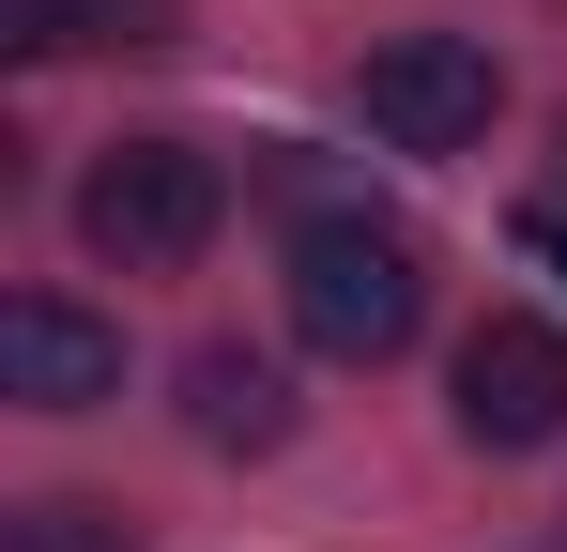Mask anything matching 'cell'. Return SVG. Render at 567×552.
Instances as JSON below:
<instances>
[{
    "label": "cell",
    "mask_w": 567,
    "mask_h": 552,
    "mask_svg": "<svg viewBox=\"0 0 567 552\" xmlns=\"http://www.w3.org/2000/svg\"><path fill=\"white\" fill-rule=\"evenodd\" d=\"M414 323H430V246H414L399 215L338 200V215H307V231H291V338H307V354L383 368Z\"/></svg>",
    "instance_id": "6da1fadb"
},
{
    "label": "cell",
    "mask_w": 567,
    "mask_h": 552,
    "mask_svg": "<svg viewBox=\"0 0 567 552\" xmlns=\"http://www.w3.org/2000/svg\"><path fill=\"white\" fill-rule=\"evenodd\" d=\"M215 215H230V170L199 139H107L93 184H78V246L107 276H185L215 246Z\"/></svg>",
    "instance_id": "7a4b0ae2"
},
{
    "label": "cell",
    "mask_w": 567,
    "mask_h": 552,
    "mask_svg": "<svg viewBox=\"0 0 567 552\" xmlns=\"http://www.w3.org/2000/svg\"><path fill=\"white\" fill-rule=\"evenodd\" d=\"M353 108H369L383 154H475L491 108H506V62H491L475 31H399V47H369Z\"/></svg>",
    "instance_id": "3957f363"
},
{
    "label": "cell",
    "mask_w": 567,
    "mask_h": 552,
    "mask_svg": "<svg viewBox=\"0 0 567 552\" xmlns=\"http://www.w3.org/2000/svg\"><path fill=\"white\" fill-rule=\"evenodd\" d=\"M553 430H567V338L537 307H491L461 338V446L522 460V446H553Z\"/></svg>",
    "instance_id": "277c9868"
},
{
    "label": "cell",
    "mask_w": 567,
    "mask_h": 552,
    "mask_svg": "<svg viewBox=\"0 0 567 552\" xmlns=\"http://www.w3.org/2000/svg\"><path fill=\"white\" fill-rule=\"evenodd\" d=\"M0 399H31V415L123 399V323H93L78 292H16L0 307Z\"/></svg>",
    "instance_id": "5b68a950"
},
{
    "label": "cell",
    "mask_w": 567,
    "mask_h": 552,
    "mask_svg": "<svg viewBox=\"0 0 567 552\" xmlns=\"http://www.w3.org/2000/svg\"><path fill=\"white\" fill-rule=\"evenodd\" d=\"M185 430H199L215 460L291 446V368H277V354H246V338H199V354H185Z\"/></svg>",
    "instance_id": "8992f818"
},
{
    "label": "cell",
    "mask_w": 567,
    "mask_h": 552,
    "mask_svg": "<svg viewBox=\"0 0 567 552\" xmlns=\"http://www.w3.org/2000/svg\"><path fill=\"white\" fill-rule=\"evenodd\" d=\"M185 0H0V47L16 62H62V47H169Z\"/></svg>",
    "instance_id": "52a82bcc"
},
{
    "label": "cell",
    "mask_w": 567,
    "mask_h": 552,
    "mask_svg": "<svg viewBox=\"0 0 567 552\" xmlns=\"http://www.w3.org/2000/svg\"><path fill=\"white\" fill-rule=\"evenodd\" d=\"M16 552H138V522L93 491H47V507H16Z\"/></svg>",
    "instance_id": "ba28073f"
},
{
    "label": "cell",
    "mask_w": 567,
    "mask_h": 552,
    "mask_svg": "<svg viewBox=\"0 0 567 552\" xmlns=\"http://www.w3.org/2000/svg\"><path fill=\"white\" fill-rule=\"evenodd\" d=\"M522 262H553V276H567V200H522Z\"/></svg>",
    "instance_id": "9c48e42d"
}]
</instances>
